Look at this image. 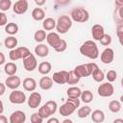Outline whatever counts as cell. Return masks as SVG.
I'll use <instances>...</instances> for the list:
<instances>
[{
  "instance_id": "17",
  "label": "cell",
  "mask_w": 123,
  "mask_h": 123,
  "mask_svg": "<svg viewBox=\"0 0 123 123\" xmlns=\"http://www.w3.org/2000/svg\"><path fill=\"white\" fill-rule=\"evenodd\" d=\"M26 120V114L22 111H13L9 118L10 123H24Z\"/></svg>"
},
{
  "instance_id": "22",
  "label": "cell",
  "mask_w": 123,
  "mask_h": 123,
  "mask_svg": "<svg viewBox=\"0 0 123 123\" xmlns=\"http://www.w3.org/2000/svg\"><path fill=\"white\" fill-rule=\"evenodd\" d=\"M91 120L95 123H103L105 120V113L101 110H95L91 113Z\"/></svg>"
},
{
  "instance_id": "27",
  "label": "cell",
  "mask_w": 123,
  "mask_h": 123,
  "mask_svg": "<svg viewBox=\"0 0 123 123\" xmlns=\"http://www.w3.org/2000/svg\"><path fill=\"white\" fill-rule=\"evenodd\" d=\"M82 93V90L78 86H70L66 90L67 98H80Z\"/></svg>"
},
{
  "instance_id": "18",
  "label": "cell",
  "mask_w": 123,
  "mask_h": 123,
  "mask_svg": "<svg viewBox=\"0 0 123 123\" xmlns=\"http://www.w3.org/2000/svg\"><path fill=\"white\" fill-rule=\"evenodd\" d=\"M105 30H104V27L100 24H94L91 28V35H92V37L93 39L95 40H98L100 41V39L103 37V36L105 35Z\"/></svg>"
},
{
  "instance_id": "36",
  "label": "cell",
  "mask_w": 123,
  "mask_h": 123,
  "mask_svg": "<svg viewBox=\"0 0 123 123\" xmlns=\"http://www.w3.org/2000/svg\"><path fill=\"white\" fill-rule=\"evenodd\" d=\"M11 6H12L11 0H0V11H2V12L9 11Z\"/></svg>"
},
{
  "instance_id": "13",
  "label": "cell",
  "mask_w": 123,
  "mask_h": 123,
  "mask_svg": "<svg viewBox=\"0 0 123 123\" xmlns=\"http://www.w3.org/2000/svg\"><path fill=\"white\" fill-rule=\"evenodd\" d=\"M27 103H28V106L31 108V109H37L38 108V106L40 105L41 103V95L40 93L38 92H32L27 100Z\"/></svg>"
},
{
  "instance_id": "49",
  "label": "cell",
  "mask_w": 123,
  "mask_h": 123,
  "mask_svg": "<svg viewBox=\"0 0 123 123\" xmlns=\"http://www.w3.org/2000/svg\"><path fill=\"white\" fill-rule=\"evenodd\" d=\"M62 123H73V121H72L71 119H69V118H66V119H64Z\"/></svg>"
},
{
  "instance_id": "11",
  "label": "cell",
  "mask_w": 123,
  "mask_h": 123,
  "mask_svg": "<svg viewBox=\"0 0 123 123\" xmlns=\"http://www.w3.org/2000/svg\"><path fill=\"white\" fill-rule=\"evenodd\" d=\"M23 66L27 71H34L37 66V62L34 54H30L23 60Z\"/></svg>"
},
{
  "instance_id": "23",
  "label": "cell",
  "mask_w": 123,
  "mask_h": 123,
  "mask_svg": "<svg viewBox=\"0 0 123 123\" xmlns=\"http://www.w3.org/2000/svg\"><path fill=\"white\" fill-rule=\"evenodd\" d=\"M32 17L36 21H41L45 19V12L41 8H35L32 12Z\"/></svg>"
},
{
  "instance_id": "4",
  "label": "cell",
  "mask_w": 123,
  "mask_h": 123,
  "mask_svg": "<svg viewBox=\"0 0 123 123\" xmlns=\"http://www.w3.org/2000/svg\"><path fill=\"white\" fill-rule=\"evenodd\" d=\"M72 27V20L68 15H61L56 21V30L58 34H66Z\"/></svg>"
},
{
  "instance_id": "46",
  "label": "cell",
  "mask_w": 123,
  "mask_h": 123,
  "mask_svg": "<svg viewBox=\"0 0 123 123\" xmlns=\"http://www.w3.org/2000/svg\"><path fill=\"white\" fill-rule=\"evenodd\" d=\"M35 3L38 6V8L40 7V6H43L44 4H45V0H35Z\"/></svg>"
},
{
  "instance_id": "38",
  "label": "cell",
  "mask_w": 123,
  "mask_h": 123,
  "mask_svg": "<svg viewBox=\"0 0 123 123\" xmlns=\"http://www.w3.org/2000/svg\"><path fill=\"white\" fill-rule=\"evenodd\" d=\"M105 78L108 79L109 83H112V82H114V81L116 80V78H117V73H116L115 70H109V71L107 72Z\"/></svg>"
},
{
  "instance_id": "19",
  "label": "cell",
  "mask_w": 123,
  "mask_h": 123,
  "mask_svg": "<svg viewBox=\"0 0 123 123\" xmlns=\"http://www.w3.org/2000/svg\"><path fill=\"white\" fill-rule=\"evenodd\" d=\"M35 54L40 58H44L47 57L49 54V48L46 44L43 43H38L36 47H35Z\"/></svg>"
},
{
  "instance_id": "45",
  "label": "cell",
  "mask_w": 123,
  "mask_h": 123,
  "mask_svg": "<svg viewBox=\"0 0 123 123\" xmlns=\"http://www.w3.org/2000/svg\"><path fill=\"white\" fill-rule=\"evenodd\" d=\"M46 123H60V121H59V119L56 118V117H51V118H49V119L47 120Z\"/></svg>"
},
{
  "instance_id": "28",
  "label": "cell",
  "mask_w": 123,
  "mask_h": 123,
  "mask_svg": "<svg viewBox=\"0 0 123 123\" xmlns=\"http://www.w3.org/2000/svg\"><path fill=\"white\" fill-rule=\"evenodd\" d=\"M51 69H52V65L49 62H42L38 64V72L42 75L49 74Z\"/></svg>"
},
{
  "instance_id": "29",
  "label": "cell",
  "mask_w": 123,
  "mask_h": 123,
  "mask_svg": "<svg viewBox=\"0 0 123 123\" xmlns=\"http://www.w3.org/2000/svg\"><path fill=\"white\" fill-rule=\"evenodd\" d=\"M18 25L14 22H10V23H7L6 26H5V32L7 34H9L10 36H13L15 34H17L18 32Z\"/></svg>"
},
{
  "instance_id": "6",
  "label": "cell",
  "mask_w": 123,
  "mask_h": 123,
  "mask_svg": "<svg viewBox=\"0 0 123 123\" xmlns=\"http://www.w3.org/2000/svg\"><path fill=\"white\" fill-rule=\"evenodd\" d=\"M30 54H31V51L27 47L21 46V47H16L14 49L11 50L9 53V58L11 61L15 62L17 60H24Z\"/></svg>"
},
{
  "instance_id": "1",
  "label": "cell",
  "mask_w": 123,
  "mask_h": 123,
  "mask_svg": "<svg viewBox=\"0 0 123 123\" xmlns=\"http://www.w3.org/2000/svg\"><path fill=\"white\" fill-rule=\"evenodd\" d=\"M80 53L91 60H96L99 57V49L93 40H86L80 46Z\"/></svg>"
},
{
  "instance_id": "12",
  "label": "cell",
  "mask_w": 123,
  "mask_h": 123,
  "mask_svg": "<svg viewBox=\"0 0 123 123\" xmlns=\"http://www.w3.org/2000/svg\"><path fill=\"white\" fill-rule=\"evenodd\" d=\"M29 4L27 0H18L13 4L12 11L16 14H23L28 11Z\"/></svg>"
},
{
  "instance_id": "25",
  "label": "cell",
  "mask_w": 123,
  "mask_h": 123,
  "mask_svg": "<svg viewBox=\"0 0 123 123\" xmlns=\"http://www.w3.org/2000/svg\"><path fill=\"white\" fill-rule=\"evenodd\" d=\"M42 28L44 31H52L56 28V20L52 17H47L42 22Z\"/></svg>"
},
{
  "instance_id": "48",
  "label": "cell",
  "mask_w": 123,
  "mask_h": 123,
  "mask_svg": "<svg viewBox=\"0 0 123 123\" xmlns=\"http://www.w3.org/2000/svg\"><path fill=\"white\" fill-rule=\"evenodd\" d=\"M3 111H4V104H3V102L0 100V114H2Z\"/></svg>"
},
{
  "instance_id": "5",
  "label": "cell",
  "mask_w": 123,
  "mask_h": 123,
  "mask_svg": "<svg viewBox=\"0 0 123 123\" xmlns=\"http://www.w3.org/2000/svg\"><path fill=\"white\" fill-rule=\"evenodd\" d=\"M57 109H58V105L57 103L54 101V100H49L47 101L42 107L39 108L38 110V114L43 118H48L50 117L51 115H53L56 111H57Z\"/></svg>"
},
{
  "instance_id": "43",
  "label": "cell",
  "mask_w": 123,
  "mask_h": 123,
  "mask_svg": "<svg viewBox=\"0 0 123 123\" xmlns=\"http://www.w3.org/2000/svg\"><path fill=\"white\" fill-rule=\"evenodd\" d=\"M5 91H6V86H5V84L0 82V96H2L5 93Z\"/></svg>"
},
{
  "instance_id": "37",
  "label": "cell",
  "mask_w": 123,
  "mask_h": 123,
  "mask_svg": "<svg viewBox=\"0 0 123 123\" xmlns=\"http://www.w3.org/2000/svg\"><path fill=\"white\" fill-rule=\"evenodd\" d=\"M111 40H112V38H111V35L105 34V35L103 36V37L100 39V43H101L103 46H109V45L111 43Z\"/></svg>"
},
{
  "instance_id": "16",
  "label": "cell",
  "mask_w": 123,
  "mask_h": 123,
  "mask_svg": "<svg viewBox=\"0 0 123 123\" xmlns=\"http://www.w3.org/2000/svg\"><path fill=\"white\" fill-rule=\"evenodd\" d=\"M20 85H21V80H20V78L17 77L16 75L9 76V77L5 80V86H6L8 88H11V89H12V90L18 88Z\"/></svg>"
},
{
  "instance_id": "39",
  "label": "cell",
  "mask_w": 123,
  "mask_h": 123,
  "mask_svg": "<svg viewBox=\"0 0 123 123\" xmlns=\"http://www.w3.org/2000/svg\"><path fill=\"white\" fill-rule=\"evenodd\" d=\"M30 121H31V123H42L43 118L38 114V112H35L31 115Z\"/></svg>"
},
{
  "instance_id": "40",
  "label": "cell",
  "mask_w": 123,
  "mask_h": 123,
  "mask_svg": "<svg viewBox=\"0 0 123 123\" xmlns=\"http://www.w3.org/2000/svg\"><path fill=\"white\" fill-rule=\"evenodd\" d=\"M66 48H67V43H66V41H65L64 39H62V42H61L60 45L55 49V51L62 53V52H64V51L66 50Z\"/></svg>"
},
{
  "instance_id": "30",
  "label": "cell",
  "mask_w": 123,
  "mask_h": 123,
  "mask_svg": "<svg viewBox=\"0 0 123 123\" xmlns=\"http://www.w3.org/2000/svg\"><path fill=\"white\" fill-rule=\"evenodd\" d=\"M91 113V109L90 107L88 106H84V107H81L78 111H77V115L79 118H86L87 117L89 114Z\"/></svg>"
},
{
  "instance_id": "32",
  "label": "cell",
  "mask_w": 123,
  "mask_h": 123,
  "mask_svg": "<svg viewBox=\"0 0 123 123\" xmlns=\"http://www.w3.org/2000/svg\"><path fill=\"white\" fill-rule=\"evenodd\" d=\"M46 32L43 30V29H41V30H37L35 34H34V39L37 41V42H38V43H41L44 39H46Z\"/></svg>"
},
{
  "instance_id": "42",
  "label": "cell",
  "mask_w": 123,
  "mask_h": 123,
  "mask_svg": "<svg viewBox=\"0 0 123 123\" xmlns=\"http://www.w3.org/2000/svg\"><path fill=\"white\" fill-rule=\"evenodd\" d=\"M7 23H8L7 15L5 14V12H0V26H6Z\"/></svg>"
},
{
  "instance_id": "7",
  "label": "cell",
  "mask_w": 123,
  "mask_h": 123,
  "mask_svg": "<svg viewBox=\"0 0 123 123\" xmlns=\"http://www.w3.org/2000/svg\"><path fill=\"white\" fill-rule=\"evenodd\" d=\"M97 92H98V95L101 96V97H110L113 94L114 88H113V86L111 83L107 82V83L101 84L98 86Z\"/></svg>"
},
{
  "instance_id": "34",
  "label": "cell",
  "mask_w": 123,
  "mask_h": 123,
  "mask_svg": "<svg viewBox=\"0 0 123 123\" xmlns=\"http://www.w3.org/2000/svg\"><path fill=\"white\" fill-rule=\"evenodd\" d=\"M91 76H92V79H93L95 82H97V83H100V82H102V81L105 79V74H104V72H103L102 70H100L99 68L96 69V70L91 74Z\"/></svg>"
},
{
  "instance_id": "44",
  "label": "cell",
  "mask_w": 123,
  "mask_h": 123,
  "mask_svg": "<svg viewBox=\"0 0 123 123\" xmlns=\"http://www.w3.org/2000/svg\"><path fill=\"white\" fill-rule=\"evenodd\" d=\"M5 62H6V57H5V55H4L2 52H0V65H1V64H4Z\"/></svg>"
},
{
  "instance_id": "33",
  "label": "cell",
  "mask_w": 123,
  "mask_h": 123,
  "mask_svg": "<svg viewBox=\"0 0 123 123\" xmlns=\"http://www.w3.org/2000/svg\"><path fill=\"white\" fill-rule=\"evenodd\" d=\"M121 103L117 100H112L109 103V110L111 111V112H118L120 110H121Z\"/></svg>"
},
{
  "instance_id": "35",
  "label": "cell",
  "mask_w": 123,
  "mask_h": 123,
  "mask_svg": "<svg viewBox=\"0 0 123 123\" xmlns=\"http://www.w3.org/2000/svg\"><path fill=\"white\" fill-rule=\"evenodd\" d=\"M79 81H80V78H78V77L74 74L73 70H71V71L68 72V76H67V82H66V84H68V85H76Z\"/></svg>"
},
{
  "instance_id": "10",
  "label": "cell",
  "mask_w": 123,
  "mask_h": 123,
  "mask_svg": "<svg viewBox=\"0 0 123 123\" xmlns=\"http://www.w3.org/2000/svg\"><path fill=\"white\" fill-rule=\"evenodd\" d=\"M46 40H47V43L55 50L59 45L60 43L62 42V38L60 37V35L58 33H55V32H50L49 34H47L46 36Z\"/></svg>"
},
{
  "instance_id": "31",
  "label": "cell",
  "mask_w": 123,
  "mask_h": 123,
  "mask_svg": "<svg viewBox=\"0 0 123 123\" xmlns=\"http://www.w3.org/2000/svg\"><path fill=\"white\" fill-rule=\"evenodd\" d=\"M80 98H81V101L88 104L93 100V94L90 90H84V91H82Z\"/></svg>"
},
{
  "instance_id": "2",
  "label": "cell",
  "mask_w": 123,
  "mask_h": 123,
  "mask_svg": "<svg viewBox=\"0 0 123 123\" xmlns=\"http://www.w3.org/2000/svg\"><path fill=\"white\" fill-rule=\"evenodd\" d=\"M98 65L95 62H88L85 64H80L77 65L74 69L73 72L78 78H83V77H87L90 76L96 69H98Z\"/></svg>"
},
{
  "instance_id": "20",
  "label": "cell",
  "mask_w": 123,
  "mask_h": 123,
  "mask_svg": "<svg viewBox=\"0 0 123 123\" xmlns=\"http://www.w3.org/2000/svg\"><path fill=\"white\" fill-rule=\"evenodd\" d=\"M22 86H23V87H24V89L26 91L32 92V91H35L36 88H37V82H36V80L34 78H30L29 77V78L24 79Z\"/></svg>"
},
{
  "instance_id": "9",
  "label": "cell",
  "mask_w": 123,
  "mask_h": 123,
  "mask_svg": "<svg viewBox=\"0 0 123 123\" xmlns=\"http://www.w3.org/2000/svg\"><path fill=\"white\" fill-rule=\"evenodd\" d=\"M76 110H77V107L67 99V100L65 101V103L62 104V105L59 108V112H60V114L62 115V116H69V115H71Z\"/></svg>"
},
{
  "instance_id": "26",
  "label": "cell",
  "mask_w": 123,
  "mask_h": 123,
  "mask_svg": "<svg viewBox=\"0 0 123 123\" xmlns=\"http://www.w3.org/2000/svg\"><path fill=\"white\" fill-rule=\"evenodd\" d=\"M4 71L8 76H13V75H15V73L17 71V66L12 62H7L4 66Z\"/></svg>"
},
{
  "instance_id": "41",
  "label": "cell",
  "mask_w": 123,
  "mask_h": 123,
  "mask_svg": "<svg viewBox=\"0 0 123 123\" xmlns=\"http://www.w3.org/2000/svg\"><path fill=\"white\" fill-rule=\"evenodd\" d=\"M116 33H117V37L119 38L120 43H122V34H123V24H118L117 28H116Z\"/></svg>"
},
{
  "instance_id": "50",
  "label": "cell",
  "mask_w": 123,
  "mask_h": 123,
  "mask_svg": "<svg viewBox=\"0 0 123 123\" xmlns=\"http://www.w3.org/2000/svg\"><path fill=\"white\" fill-rule=\"evenodd\" d=\"M112 123H123V120H122L121 118H117V119H115Z\"/></svg>"
},
{
  "instance_id": "47",
  "label": "cell",
  "mask_w": 123,
  "mask_h": 123,
  "mask_svg": "<svg viewBox=\"0 0 123 123\" xmlns=\"http://www.w3.org/2000/svg\"><path fill=\"white\" fill-rule=\"evenodd\" d=\"M0 123H8V118L5 115L0 114Z\"/></svg>"
},
{
  "instance_id": "15",
  "label": "cell",
  "mask_w": 123,
  "mask_h": 123,
  "mask_svg": "<svg viewBox=\"0 0 123 123\" xmlns=\"http://www.w3.org/2000/svg\"><path fill=\"white\" fill-rule=\"evenodd\" d=\"M67 76H68V71H65V70L58 71L53 74L52 81L59 85H64L67 82Z\"/></svg>"
},
{
  "instance_id": "3",
  "label": "cell",
  "mask_w": 123,
  "mask_h": 123,
  "mask_svg": "<svg viewBox=\"0 0 123 123\" xmlns=\"http://www.w3.org/2000/svg\"><path fill=\"white\" fill-rule=\"evenodd\" d=\"M70 18L72 21L78 23H85L89 19V13L86 9L82 7H78V8H74L71 11Z\"/></svg>"
},
{
  "instance_id": "21",
  "label": "cell",
  "mask_w": 123,
  "mask_h": 123,
  "mask_svg": "<svg viewBox=\"0 0 123 123\" xmlns=\"http://www.w3.org/2000/svg\"><path fill=\"white\" fill-rule=\"evenodd\" d=\"M38 86H39V87H40L42 90H49V89L52 88V86H53L52 78L47 77V76L42 77V78L39 80Z\"/></svg>"
},
{
  "instance_id": "8",
  "label": "cell",
  "mask_w": 123,
  "mask_h": 123,
  "mask_svg": "<svg viewBox=\"0 0 123 123\" xmlns=\"http://www.w3.org/2000/svg\"><path fill=\"white\" fill-rule=\"evenodd\" d=\"M9 100L12 104L20 105V104H23L26 101V95H25V93L23 91L14 89V90H12L11 92V94L9 96Z\"/></svg>"
},
{
  "instance_id": "14",
  "label": "cell",
  "mask_w": 123,
  "mask_h": 123,
  "mask_svg": "<svg viewBox=\"0 0 123 123\" xmlns=\"http://www.w3.org/2000/svg\"><path fill=\"white\" fill-rule=\"evenodd\" d=\"M100 59H101V62L105 64H110L113 59H114V52L111 48L110 47H107L103 50V52L101 53V56H100Z\"/></svg>"
},
{
  "instance_id": "24",
  "label": "cell",
  "mask_w": 123,
  "mask_h": 123,
  "mask_svg": "<svg viewBox=\"0 0 123 123\" xmlns=\"http://www.w3.org/2000/svg\"><path fill=\"white\" fill-rule=\"evenodd\" d=\"M17 43H18L17 38H15L13 36L7 37L5 38V40H4V45H5V47H6L7 49H11V50L16 48Z\"/></svg>"
}]
</instances>
